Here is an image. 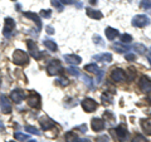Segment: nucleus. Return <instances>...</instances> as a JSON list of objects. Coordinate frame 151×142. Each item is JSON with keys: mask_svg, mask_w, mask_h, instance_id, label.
Masks as SVG:
<instances>
[{"mask_svg": "<svg viewBox=\"0 0 151 142\" xmlns=\"http://www.w3.org/2000/svg\"><path fill=\"white\" fill-rule=\"evenodd\" d=\"M39 123H40V127L44 131H48L50 128H53V127H55V122L52 121L50 118L47 117V116H43V117L39 118Z\"/></svg>", "mask_w": 151, "mask_h": 142, "instance_id": "nucleus-13", "label": "nucleus"}, {"mask_svg": "<svg viewBox=\"0 0 151 142\" xmlns=\"http://www.w3.org/2000/svg\"><path fill=\"white\" fill-rule=\"evenodd\" d=\"M141 8L146 9V10L151 9V0H142V1H141Z\"/></svg>", "mask_w": 151, "mask_h": 142, "instance_id": "nucleus-32", "label": "nucleus"}, {"mask_svg": "<svg viewBox=\"0 0 151 142\" xmlns=\"http://www.w3.org/2000/svg\"><path fill=\"white\" fill-rule=\"evenodd\" d=\"M65 70H67V72H68L69 74L74 75V77H78V75H79V70H78L77 68H76V67H68Z\"/></svg>", "mask_w": 151, "mask_h": 142, "instance_id": "nucleus-30", "label": "nucleus"}, {"mask_svg": "<svg viewBox=\"0 0 151 142\" xmlns=\"http://www.w3.org/2000/svg\"><path fill=\"white\" fill-rule=\"evenodd\" d=\"M140 123H141L142 130L145 131V133L151 136V120H149V118H142Z\"/></svg>", "mask_w": 151, "mask_h": 142, "instance_id": "nucleus-20", "label": "nucleus"}, {"mask_svg": "<svg viewBox=\"0 0 151 142\" xmlns=\"http://www.w3.org/2000/svg\"><path fill=\"white\" fill-rule=\"evenodd\" d=\"M14 29H15V22L12 18H5V20H4V30H3L4 37L10 38L14 33Z\"/></svg>", "mask_w": 151, "mask_h": 142, "instance_id": "nucleus-4", "label": "nucleus"}, {"mask_svg": "<svg viewBox=\"0 0 151 142\" xmlns=\"http://www.w3.org/2000/svg\"><path fill=\"white\" fill-rule=\"evenodd\" d=\"M78 142H91L88 138H78Z\"/></svg>", "mask_w": 151, "mask_h": 142, "instance_id": "nucleus-44", "label": "nucleus"}, {"mask_svg": "<svg viewBox=\"0 0 151 142\" xmlns=\"http://www.w3.org/2000/svg\"><path fill=\"white\" fill-rule=\"evenodd\" d=\"M105 34H106V38L108 40H113L116 39V37H119V30L115 29V28H111V27H107L105 29Z\"/></svg>", "mask_w": 151, "mask_h": 142, "instance_id": "nucleus-16", "label": "nucleus"}, {"mask_svg": "<svg viewBox=\"0 0 151 142\" xmlns=\"http://www.w3.org/2000/svg\"><path fill=\"white\" fill-rule=\"evenodd\" d=\"M24 16L32 19V20L37 24L38 29H40V28H42V22H40V18H39V15H38V14H35V13H30V11H27V13H24Z\"/></svg>", "mask_w": 151, "mask_h": 142, "instance_id": "nucleus-18", "label": "nucleus"}, {"mask_svg": "<svg viewBox=\"0 0 151 142\" xmlns=\"http://www.w3.org/2000/svg\"><path fill=\"white\" fill-rule=\"evenodd\" d=\"M149 93H150V94H149V97H147V101L151 103V92H149Z\"/></svg>", "mask_w": 151, "mask_h": 142, "instance_id": "nucleus-47", "label": "nucleus"}, {"mask_svg": "<svg viewBox=\"0 0 151 142\" xmlns=\"http://www.w3.org/2000/svg\"><path fill=\"white\" fill-rule=\"evenodd\" d=\"M81 105L83 107V110L86 112H88V113L96 111V108L98 107V103L94 101V99H92V98H84L83 101L81 102Z\"/></svg>", "mask_w": 151, "mask_h": 142, "instance_id": "nucleus-6", "label": "nucleus"}, {"mask_svg": "<svg viewBox=\"0 0 151 142\" xmlns=\"http://www.w3.org/2000/svg\"><path fill=\"white\" fill-rule=\"evenodd\" d=\"M45 30H47V33H48V34H53V33H54V30H53V28H52V27H45Z\"/></svg>", "mask_w": 151, "mask_h": 142, "instance_id": "nucleus-43", "label": "nucleus"}, {"mask_svg": "<svg viewBox=\"0 0 151 142\" xmlns=\"http://www.w3.org/2000/svg\"><path fill=\"white\" fill-rule=\"evenodd\" d=\"M84 70L86 72H89V73H97L98 72V67H97V64H87V65H84Z\"/></svg>", "mask_w": 151, "mask_h": 142, "instance_id": "nucleus-24", "label": "nucleus"}, {"mask_svg": "<svg viewBox=\"0 0 151 142\" xmlns=\"http://www.w3.org/2000/svg\"><path fill=\"white\" fill-rule=\"evenodd\" d=\"M3 127H4V125L1 123V122H0V128H3Z\"/></svg>", "mask_w": 151, "mask_h": 142, "instance_id": "nucleus-48", "label": "nucleus"}, {"mask_svg": "<svg viewBox=\"0 0 151 142\" xmlns=\"http://www.w3.org/2000/svg\"><path fill=\"white\" fill-rule=\"evenodd\" d=\"M132 142H147V140H146L142 135H136V136H134V138H132Z\"/></svg>", "mask_w": 151, "mask_h": 142, "instance_id": "nucleus-33", "label": "nucleus"}, {"mask_svg": "<svg viewBox=\"0 0 151 142\" xmlns=\"http://www.w3.org/2000/svg\"><path fill=\"white\" fill-rule=\"evenodd\" d=\"M14 137H15L17 141H25V140L29 138V136L27 133H22V132H15V133H14Z\"/></svg>", "mask_w": 151, "mask_h": 142, "instance_id": "nucleus-25", "label": "nucleus"}, {"mask_svg": "<svg viewBox=\"0 0 151 142\" xmlns=\"http://www.w3.org/2000/svg\"><path fill=\"white\" fill-rule=\"evenodd\" d=\"M131 23H132V25L136 28H144L150 24V19L146 15H136V16H134Z\"/></svg>", "mask_w": 151, "mask_h": 142, "instance_id": "nucleus-5", "label": "nucleus"}, {"mask_svg": "<svg viewBox=\"0 0 151 142\" xmlns=\"http://www.w3.org/2000/svg\"><path fill=\"white\" fill-rule=\"evenodd\" d=\"M43 44H44L45 48L48 50H50V52H57V50H58V45H57L55 42H53L52 39H45L43 42Z\"/></svg>", "mask_w": 151, "mask_h": 142, "instance_id": "nucleus-21", "label": "nucleus"}, {"mask_svg": "<svg viewBox=\"0 0 151 142\" xmlns=\"http://www.w3.org/2000/svg\"><path fill=\"white\" fill-rule=\"evenodd\" d=\"M89 3H91L92 5H96V4H97V0H89Z\"/></svg>", "mask_w": 151, "mask_h": 142, "instance_id": "nucleus-45", "label": "nucleus"}, {"mask_svg": "<svg viewBox=\"0 0 151 142\" xmlns=\"http://www.w3.org/2000/svg\"><path fill=\"white\" fill-rule=\"evenodd\" d=\"M126 73H129V74H130V75H129V79L132 80V79L135 78V75H136V70H135L134 68H129V70H127Z\"/></svg>", "mask_w": 151, "mask_h": 142, "instance_id": "nucleus-39", "label": "nucleus"}, {"mask_svg": "<svg viewBox=\"0 0 151 142\" xmlns=\"http://www.w3.org/2000/svg\"><path fill=\"white\" fill-rule=\"evenodd\" d=\"M28 106L32 108H39L40 107V96L35 92H32L27 98Z\"/></svg>", "mask_w": 151, "mask_h": 142, "instance_id": "nucleus-7", "label": "nucleus"}, {"mask_svg": "<svg viewBox=\"0 0 151 142\" xmlns=\"http://www.w3.org/2000/svg\"><path fill=\"white\" fill-rule=\"evenodd\" d=\"M111 79L113 82H122V80H125L126 79L125 70L121 69V68H115L111 73Z\"/></svg>", "mask_w": 151, "mask_h": 142, "instance_id": "nucleus-11", "label": "nucleus"}, {"mask_svg": "<svg viewBox=\"0 0 151 142\" xmlns=\"http://www.w3.org/2000/svg\"><path fill=\"white\" fill-rule=\"evenodd\" d=\"M13 62L17 65H27L29 63V55H28L24 50L15 49L13 53Z\"/></svg>", "mask_w": 151, "mask_h": 142, "instance_id": "nucleus-2", "label": "nucleus"}, {"mask_svg": "<svg viewBox=\"0 0 151 142\" xmlns=\"http://www.w3.org/2000/svg\"><path fill=\"white\" fill-rule=\"evenodd\" d=\"M98 78H97V83H101L102 82V78H103V74H105V72H103L102 69H98Z\"/></svg>", "mask_w": 151, "mask_h": 142, "instance_id": "nucleus-42", "label": "nucleus"}, {"mask_svg": "<svg viewBox=\"0 0 151 142\" xmlns=\"http://www.w3.org/2000/svg\"><path fill=\"white\" fill-rule=\"evenodd\" d=\"M55 83L57 84H59V86H62V87H64V86H68V79L67 78H64V77H62V78H57L55 79Z\"/></svg>", "mask_w": 151, "mask_h": 142, "instance_id": "nucleus-29", "label": "nucleus"}, {"mask_svg": "<svg viewBox=\"0 0 151 142\" xmlns=\"http://www.w3.org/2000/svg\"><path fill=\"white\" fill-rule=\"evenodd\" d=\"M111 133H112V136L115 137V138H117L120 142H127L129 141V137H130L129 131H127L126 127L122 126V125L117 126L116 128H112Z\"/></svg>", "mask_w": 151, "mask_h": 142, "instance_id": "nucleus-1", "label": "nucleus"}, {"mask_svg": "<svg viewBox=\"0 0 151 142\" xmlns=\"http://www.w3.org/2000/svg\"><path fill=\"white\" fill-rule=\"evenodd\" d=\"M94 60H100V62H105V63H111L112 62V54L111 53H102V54H97L93 57Z\"/></svg>", "mask_w": 151, "mask_h": 142, "instance_id": "nucleus-17", "label": "nucleus"}, {"mask_svg": "<svg viewBox=\"0 0 151 142\" xmlns=\"http://www.w3.org/2000/svg\"><path fill=\"white\" fill-rule=\"evenodd\" d=\"M27 45H28V50H29V54L33 57V58H34V59L42 58V53H40V50L38 49L35 42H33V40H27Z\"/></svg>", "mask_w": 151, "mask_h": 142, "instance_id": "nucleus-8", "label": "nucleus"}, {"mask_svg": "<svg viewBox=\"0 0 151 142\" xmlns=\"http://www.w3.org/2000/svg\"><path fill=\"white\" fill-rule=\"evenodd\" d=\"M83 79H84V83H86L89 88H93V79H91L89 77H87V75H84Z\"/></svg>", "mask_w": 151, "mask_h": 142, "instance_id": "nucleus-35", "label": "nucleus"}, {"mask_svg": "<svg viewBox=\"0 0 151 142\" xmlns=\"http://www.w3.org/2000/svg\"><path fill=\"white\" fill-rule=\"evenodd\" d=\"M40 15L43 16V18H50V15H52V10H49V9L42 10V11H40Z\"/></svg>", "mask_w": 151, "mask_h": 142, "instance_id": "nucleus-38", "label": "nucleus"}, {"mask_svg": "<svg viewBox=\"0 0 151 142\" xmlns=\"http://www.w3.org/2000/svg\"><path fill=\"white\" fill-rule=\"evenodd\" d=\"M47 72L49 75H57L63 72V67L58 59H53L52 62L47 65Z\"/></svg>", "mask_w": 151, "mask_h": 142, "instance_id": "nucleus-3", "label": "nucleus"}, {"mask_svg": "<svg viewBox=\"0 0 151 142\" xmlns=\"http://www.w3.org/2000/svg\"><path fill=\"white\" fill-rule=\"evenodd\" d=\"M125 59L130 60V62H134V60L136 59V54H134V53H126L125 54Z\"/></svg>", "mask_w": 151, "mask_h": 142, "instance_id": "nucleus-36", "label": "nucleus"}, {"mask_svg": "<svg viewBox=\"0 0 151 142\" xmlns=\"http://www.w3.org/2000/svg\"><path fill=\"white\" fill-rule=\"evenodd\" d=\"M52 5L55 6L57 9H58L59 11H62L63 10V4L59 1V0H52Z\"/></svg>", "mask_w": 151, "mask_h": 142, "instance_id": "nucleus-31", "label": "nucleus"}, {"mask_svg": "<svg viewBox=\"0 0 151 142\" xmlns=\"http://www.w3.org/2000/svg\"><path fill=\"white\" fill-rule=\"evenodd\" d=\"M113 49H116L119 53H126V50H129L130 48L127 45H124V43H116L113 44Z\"/></svg>", "mask_w": 151, "mask_h": 142, "instance_id": "nucleus-23", "label": "nucleus"}, {"mask_svg": "<svg viewBox=\"0 0 151 142\" xmlns=\"http://www.w3.org/2000/svg\"><path fill=\"white\" fill-rule=\"evenodd\" d=\"M9 142H15V141H9Z\"/></svg>", "mask_w": 151, "mask_h": 142, "instance_id": "nucleus-50", "label": "nucleus"}, {"mask_svg": "<svg viewBox=\"0 0 151 142\" xmlns=\"http://www.w3.org/2000/svg\"><path fill=\"white\" fill-rule=\"evenodd\" d=\"M139 87L142 92H146V93L151 92V79L149 77H146V75H142V77L140 78Z\"/></svg>", "mask_w": 151, "mask_h": 142, "instance_id": "nucleus-12", "label": "nucleus"}, {"mask_svg": "<svg viewBox=\"0 0 151 142\" xmlns=\"http://www.w3.org/2000/svg\"><path fill=\"white\" fill-rule=\"evenodd\" d=\"M63 5H72V4H76L78 3V0H59Z\"/></svg>", "mask_w": 151, "mask_h": 142, "instance_id": "nucleus-40", "label": "nucleus"}, {"mask_svg": "<svg viewBox=\"0 0 151 142\" xmlns=\"http://www.w3.org/2000/svg\"><path fill=\"white\" fill-rule=\"evenodd\" d=\"M64 140H65V142H78V136H77V133H76V132L69 131V132H67V133H65Z\"/></svg>", "mask_w": 151, "mask_h": 142, "instance_id": "nucleus-22", "label": "nucleus"}, {"mask_svg": "<svg viewBox=\"0 0 151 142\" xmlns=\"http://www.w3.org/2000/svg\"><path fill=\"white\" fill-rule=\"evenodd\" d=\"M96 142H110V138H108L106 135H102V136H98L97 137Z\"/></svg>", "mask_w": 151, "mask_h": 142, "instance_id": "nucleus-37", "label": "nucleus"}, {"mask_svg": "<svg viewBox=\"0 0 151 142\" xmlns=\"http://www.w3.org/2000/svg\"><path fill=\"white\" fill-rule=\"evenodd\" d=\"M91 127L93 131H102L103 128H105V121L101 120V118H92L91 121Z\"/></svg>", "mask_w": 151, "mask_h": 142, "instance_id": "nucleus-14", "label": "nucleus"}, {"mask_svg": "<svg viewBox=\"0 0 151 142\" xmlns=\"http://www.w3.org/2000/svg\"><path fill=\"white\" fill-rule=\"evenodd\" d=\"M12 1H17V0H12Z\"/></svg>", "mask_w": 151, "mask_h": 142, "instance_id": "nucleus-51", "label": "nucleus"}, {"mask_svg": "<svg viewBox=\"0 0 151 142\" xmlns=\"http://www.w3.org/2000/svg\"><path fill=\"white\" fill-rule=\"evenodd\" d=\"M63 58L65 59V62H68L70 64H74V65H77L82 62V58L79 55H76V54H64L63 55Z\"/></svg>", "mask_w": 151, "mask_h": 142, "instance_id": "nucleus-15", "label": "nucleus"}, {"mask_svg": "<svg viewBox=\"0 0 151 142\" xmlns=\"http://www.w3.org/2000/svg\"><path fill=\"white\" fill-rule=\"evenodd\" d=\"M28 142H37V141H34V140H30V141H28Z\"/></svg>", "mask_w": 151, "mask_h": 142, "instance_id": "nucleus-49", "label": "nucleus"}, {"mask_svg": "<svg viewBox=\"0 0 151 142\" xmlns=\"http://www.w3.org/2000/svg\"><path fill=\"white\" fill-rule=\"evenodd\" d=\"M25 97V93L23 89L20 88H15V89H13L12 93H10V98H12V101L14 103H17V105H19V103H22L23 102V99H24Z\"/></svg>", "mask_w": 151, "mask_h": 142, "instance_id": "nucleus-10", "label": "nucleus"}, {"mask_svg": "<svg viewBox=\"0 0 151 142\" xmlns=\"http://www.w3.org/2000/svg\"><path fill=\"white\" fill-rule=\"evenodd\" d=\"M25 131H28L32 135H40V131H38V128L33 126H25Z\"/></svg>", "mask_w": 151, "mask_h": 142, "instance_id": "nucleus-28", "label": "nucleus"}, {"mask_svg": "<svg viewBox=\"0 0 151 142\" xmlns=\"http://www.w3.org/2000/svg\"><path fill=\"white\" fill-rule=\"evenodd\" d=\"M149 59H150V63H151V47H150V50H149Z\"/></svg>", "mask_w": 151, "mask_h": 142, "instance_id": "nucleus-46", "label": "nucleus"}, {"mask_svg": "<svg viewBox=\"0 0 151 142\" xmlns=\"http://www.w3.org/2000/svg\"><path fill=\"white\" fill-rule=\"evenodd\" d=\"M93 42H94L96 44H98V45H105V43L102 42V39L100 38V35H94V37H93Z\"/></svg>", "mask_w": 151, "mask_h": 142, "instance_id": "nucleus-41", "label": "nucleus"}, {"mask_svg": "<svg viewBox=\"0 0 151 142\" xmlns=\"http://www.w3.org/2000/svg\"><path fill=\"white\" fill-rule=\"evenodd\" d=\"M0 108H1V112L3 113H6V115H9V113L12 112V103L10 101H9V98L5 96V94H1L0 96Z\"/></svg>", "mask_w": 151, "mask_h": 142, "instance_id": "nucleus-9", "label": "nucleus"}, {"mask_svg": "<svg viewBox=\"0 0 151 142\" xmlns=\"http://www.w3.org/2000/svg\"><path fill=\"white\" fill-rule=\"evenodd\" d=\"M134 48H135V50L139 54H145V53H146V48H145L142 44H139V43H137V44L134 45Z\"/></svg>", "mask_w": 151, "mask_h": 142, "instance_id": "nucleus-26", "label": "nucleus"}, {"mask_svg": "<svg viewBox=\"0 0 151 142\" xmlns=\"http://www.w3.org/2000/svg\"><path fill=\"white\" fill-rule=\"evenodd\" d=\"M86 13H87V15H88L89 18L96 19V20L103 18V14H102L100 10H94V9H91V8H87V9H86Z\"/></svg>", "mask_w": 151, "mask_h": 142, "instance_id": "nucleus-19", "label": "nucleus"}, {"mask_svg": "<svg viewBox=\"0 0 151 142\" xmlns=\"http://www.w3.org/2000/svg\"><path fill=\"white\" fill-rule=\"evenodd\" d=\"M102 101H103L105 105H106V102L107 103H112V98H111V96L108 93H103L102 94Z\"/></svg>", "mask_w": 151, "mask_h": 142, "instance_id": "nucleus-34", "label": "nucleus"}, {"mask_svg": "<svg viewBox=\"0 0 151 142\" xmlns=\"http://www.w3.org/2000/svg\"><path fill=\"white\" fill-rule=\"evenodd\" d=\"M131 40H132V37L130 34H122L121 35V43L129 44V43H131Z\"/></svg>", "mask_w": 151, "mask_h": 142, "instance_id": "nucleus-27", "label": "nucleus"}]
</instances>
